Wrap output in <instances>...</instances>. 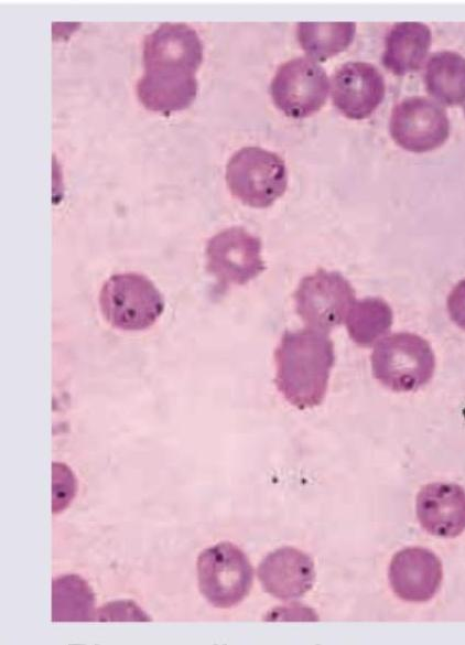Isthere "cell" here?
<instances>
[{"instance_id":"1","label":"cell","mask_w":465,"mask_h":645,"mask_svg":"<svg viewBox=\"0 0 465 645\" xmlns=\"http://www.w3.org/2000/svg\"><path fill=\"white\" fill-rule=\"evenodd\" d=\"M203 61L196 31L183 23H163L143 42L144 73L137 83L140 103L170 114L187 108L197 94L195 73Z\"/></svg>"},{"instance_id":"2","label":"cell","mask_w":465,"mask_h":645,"mask_svg":"<svg viewBox=\"0 0 465 645\" xmlns=\"http://www.w3.org/2000/svg\"><path fill=\"white\" fill-rule=\"evenodd\" d=\"M278 390L299 409L318 406L325 398L335 363L328 333L304 327L285 332L274 351Z\"/></svg>"},{"instance_id":"3","label":"cell","mask_w":465,"mask_h":645,"mask_svg":"<svg viewBox=\"0 0 465 645\" xmlns=\"http://www.w3.org/2000/svg\"><path fill=\"white\" fill-rule=\"evenodd\" d=\"M371 369L385 387L398 393L414 391L431 380L435 357L426 340L414 333L399 332L375 345Z\"/></svg>"},{"instance_id":"4","label":"cell","mask_w":465,"mask_h":645,"mask_svg":"<svg viewBox=\"0 0 465 645\" xmlns=\"http://www.w3.org/2000/svg\"><path fill=\"white\" fill-rule=\"evenodd\" d=\"M99 308L113 327L142 331L161 316L164 299L148 277L136 272L117 273L100 289Z\"/></svg>"},{"instance_id":"5","label":"cell","mask_w":465,"mask_h":645,"mask_svg":"<svg viewBox=\"0 0 465 645\" xmlns=\"http://www.w3.org/2000/svg\"><path fill=\"white\" fill-rule=\"evenodd\" d=\"M226 181L230 193L241 203L264 208L283 195L288 174L284 161L277 153L245 147L229 159Z\"/></svg>"},{"instance_id":"6","label":"cell","mask_w":465,"mask_h":645,"mask_svg":"<svg viewBox=\"0 0 465 645\" xmlns=\"http://www.w3.org/2000/svg\"><path fill=\"white\" fill-rule=\"evenodd\" d=\"M197 578L204 598L216 608L228 609L248 595L253 571L241 549L230 542H219L198 556Z\"/></svg>"},{"instance_id":"7","label":"cell","mask_w":465,"mask_h":645,"mask_svg":"<svg viewBox=\"0 0 465 645\" xmlns=\"http://www.w3.org/2000/svg\"><path fill=\"white\" fill-rule=\"evenodd\" d=\"M294 302L296 313L306 327L329 333L346 321L356 295L343 275L318 269L300 281Z\"/></svg>"},{"instance_id":"8","label":"cell","mask_w":465,"mask_h":645,"mask_svg":"<svg viewBox=\"0 0 465 645\" xmlns=\"http://www.w3.org/2000/svg\"><path fill=\"white\" fill-rule=\"evenodd\" d=\"M328 88L327 75L316 62L296 57L278 68L270 90L275 106L284 115L305 118L321 109Z\"/></svg>"},{"instance_id":"9","label":"cell","mask_w":465,"mask_h":645,"mask_svg":"<svg viewBox=\"0 0 465 645\" xmlns=\"http://www.w3.org/2000/svg\"><path fill=\"white\" fill-rule=\"evenodd\" d=\"M261 240L242 227L214 235L206 246V268L224 286H244L264 270Z\"/></svg>"},{"instance_id":"10","label":"cell","mask_w":465,"mask_h":645,"mask_svg":"<svg viewBox=\"0 0 465 645\" xmlns=\"http://www.w3.org/2000/svg\"><path fill=\"white\" fill-rule=\"evenodd\" d=\"M390 133L403 149L422 153L441 147L450 133L446 112L425 97H409L391 112Z\"/></svg>"},{"instance_id":"11","label":"cell","mask_w":465,"mask_h":645,"mask_svg":"<svg viewBox=\"0 0 465 645\" xmlns=\"http://www.w3.org/2000/svg\"><path fill=\"white\" fill-rule=\"evenodd\" d=\"M385 92L383 76L369 63L348 62L333 76V104L349 119L370 116L382 101Z\"/></svg>"},{"instance_id":"12","label":"cell","mask_w":465,"mask_h":645,"mask_svg":"<svg viewBox=\"0 0 465 645\" xmlns=\"http://www.w3.org/2000/svg\"><path fill=\"white\" fill-rule=\"evenodd\" d=\"M393 592L408 602H425L437 592L442 581V565L430 550L409 547L398 551L389 566Z\"/></svg>"},{"instance_id":"13","label":"cell","mask_w":465,"mask_h":645,"mask_svg":"<svg viewBox=\"0 0 465 645\" xmlns=\"http://www.w3.org/2000/svg\"><path fill=\"white\" fill-rule=\"evenodd\" d=\"M258 578L266 592L281 600L304 595L315 580L313 560L305 552L282 547L268 553L258 567Z\"/></svg>"},{"instance_id":"14","label":"cell","mask_w":465,"mask_h":645,"mask_svg":"<svg viewBox=\"0 0 465 645\" xmlns=\"http://www.w3.org/2000/svg\"><path fill=\"white\" fill-rule=\"evenodd\" d=\"M417 516L431 535L453 538L465 530V490L453 483L424 485L417 496Z\"/></svg>"},{"instance_id":"15","label":"cell","mask_w":465,"mask_h":645,"mask_svg":"<svg viewBox=\"0 0 465 645\" xmlns=\"http://www.w3.org/2000/svg\"><path fill=\"white\" fill-rule=\"evenodd\" d=\"M431 45V30L419 22L394 24L387 37L382 64L393 74L402 76L418 71Z\"/></svg>"},{"instance_id":"16","label":"cell","mask_w":465,"mask_h":645,"mask_svg":"<svg viewBox=\"0 0 465 645\" xmlns=\"http://www.w3.org/2000/svg\"><path fill=\"white\" fill-rule=\"evenodd\" d=\"M424 83L437 101L453 106L465 100V58L452 51L433 54L428 61Z\"/></svg>"},{"instance_id":"17","label":"cell","mask_w":465,"mask_h":645,"mask_svg":"<svg viewBox=\"0 0 465 645\" xmlns=\"http://www.w3.org/2000/svg\"><path fill=\"white\" fill-rule=\"evenodd\" d=\"M95 594L77 574H63L52 581V622L95 621Z\"/></svg>"},{"instance_id":"18","label":"cell","mask_w":465,"mask_h":645,"mask_svg":"<svg viewBox=\"0 0 465 645\" xmlns=\"http://www.w3.org/2000/svg\"><path fill=\"white\" fill-rule=\"evenodd\" d=\"M392 322V310L380 298L356 301L345 321L349 337L364 347L376 345L387 336Z\"/></svg>"},{"instance_id":"19","label":"cell","mask_w":465,"mask_h":645,"mask_svg":"<svg viewBox=\"0 0 465 645\" xmlns=\"http://www.w3.org/2000/svg\"><path fill=\"white\" fill-rule=\"evenodd\" d=\"M356 24L352 22L298 24L296 35L304 52L312 58L325 61L352 43Z\"/></svg>"},{"instance_id":"20","label":"cell","mask_w":465,"mask_h":645,"mask_svg":"<svg viewBox=\"0 0 465 645\" xmlns=\"http://www.w3.org/2000/svg\"><path fill=\"white\" fill-rule=\"evenodd\" d=\"M97 622H148L151 617L133 601L117 600L104 604L95 613Z\"/></svg>"},{"instance_id":"21","label":"cell","mask_w":465,"mask_h":645,"mask_svg":"<svg viewBox=\"0 0 465 645\" xmlns=\"http://www.w3.org/2000/svg\"><path fill=\"white\" fill-rule=\"evenodd\" d=\"M53 513L65 509L76 492V480L72 471L63 463H53Z\"/></svg>"},{"instance_id":"22","label":"cell","mask_w":465,"mask_h":645,"mask_svg":"<svg viewBox=\"0 0 465 645\" xmlns=\"http://www.w3.org/2000/svg\"><path fill=\"white\" fill-rule=\"evenodd\" d=\"M446 307L451 320L465 331V278L450 292Z\"/></svg>"},{"instance_id":"23","label":"cell","mask_w":465,"mask_h":645,"mask_svg":"<svg viewBox=\"0 0 465 645\" xmlns=\"http://www.w3.org/2000/svg\"><path fill=\"white\" fill-rule=\"evenodd\" d=\"M464 111H465V106H464Z\"/></svg>"}]
</instances>
